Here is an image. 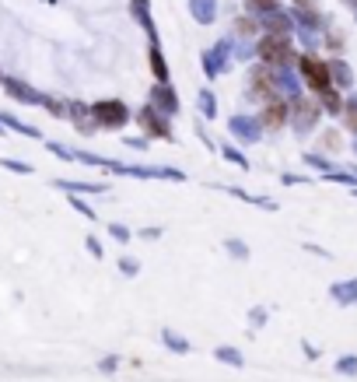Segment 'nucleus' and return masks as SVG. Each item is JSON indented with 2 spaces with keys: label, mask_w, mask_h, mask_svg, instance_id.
Wrapping results in <instances>:
<instances>
[{
  "label": "nucleus",
  "mask_w": 357,
  "mask_h": 382,
  "mask_svg": "<svg viewBox=\"0 0 357 382\" xmlns=\"http://www.w3.org/2000/svg\"><path fill=\"white\" fill-rule=\"evenodd\" d=\"M0 165H4V169H11V172H22V176H25V172H32V169H29L25 162H8V158H4Z\"/></svg>",
  "instance_id": "obj_1"
},
{
  "label": "nucleus",
  "mask_w": 357,
  "mask_h": 382,
  "mask_svg": "<svg viewBox=\"0 0 357 382\" xmlns=\"http://www.w3.org/2000/svg\"><path fill=\"white\" fill-rule=\"evenodd\" d=\"M217 354H221V358H224L228 365H242V358H238L235 351H217Z\"/></svg>",
  "instance_id": "obj_2"
},
{
  "label": "nucleus",
  "mask_w": 357,
  "mask_h": 382,
  "mask_svg": "<svg viewBox=\"0 0 357 382\" xmlns=\"http://www.w3.org/2000/svg\"><path fill=\"white\" fill-rule=\"evenodd\" d=\"M340 372H357V358H343L340 361Z\"/></svg>",
  "instance_id": "obj_3"
}]
</instances>
